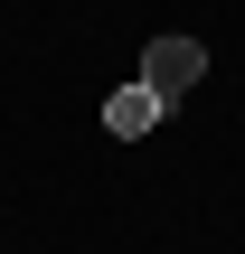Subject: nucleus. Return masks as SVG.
Here are the masks:
<instances>
[{
    "label": "nucleus",
    "mask_w": 245,
    "mask_h": 254,
    "mask_svg": "<svg viewBox=\"0 0 245 254\" xmlns=\"http://www.w3.org/2000/svg\"><path fill=\"white\" fill-rule=\"evenodd\" d=\"M161 113H170V104H161V94H151V85H142V75H132V85H123V94H113V104H104V123H113V132H123V141H142V132H161Z\"/></svg>",
    "instance_id": "f03ea898"
},
{
    "label": "nucleus",
    "mask_w": 245,
    "mask_h": 254,
    "mask_svg": "<svg viewBox=\"0 0 245 254\" xmlns=\"http://www.w3.org/2000/svg\"><path fill=\"white\" fill-rule=\"evenodd\" d=\"M198 75H208V47H198V38H151V47H142V85H151L161 104L189 94Z\"/></svg>",
    "instance_id": "f257e3e1"
}]
</instances>
